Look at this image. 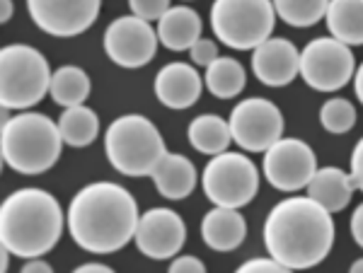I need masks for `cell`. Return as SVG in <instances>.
<instances>
[{
  "label": "cell",
  "instance_id": "obj_12",
  "mask_svg": "<svg viewBox=\"0 0 363 273\" xmlns=\"http://www.w3.org/2000/svg\"><path fill=\"white\" fill-rule=\"evenodd\" d=\"M157 29L136 15L116 17L104 29V51L109 61L121 68H140L153 61L157 51Z\"/></svg>",
  "mask_w": 363,
  "mask_h": 273
},
{
  "label": "cell",
  "instance_id": "obj_13",
  "mask_svg": "<svg viewBox=\"0 0 363 273\" xmlns=\"http://www.w3.org/2000/svg\"><path fill=\"white\" fill-rule=\"evenodd\" d=\"M102 0H27V13L51 37H78L95 25Z\"/></svg>",
  "mask_w": 363,
  "mask_h": 273
},
{
  "label": "cell",
  "instance_id": "obj_31",
  "mask_svg": "<svg viewBox=\"0 0 363 273\" xmlns=\"http://www.w3.org/2000/svg\"><path fill=\"white\" fill-rule=\"evenodd\" d=\"M169 273H203L206 271V266H203L201 259L196 257H177L169 264Z\"/></svg>",
  "mask_w": 363,
  "mask_h": 273
},
{
  "label": "cell",
  "instance_id": "obj_2",
  "mask_svg": "<svg viewBox=\"0 0 363 273\" xmlns=\"http://www.w3.org/2000/svg\"><path fill=\"white\" fill-rule=\"evenodd\" d=\"M264 245L286 269H313L327 259L335 245V220L310 196H291L269 211Z\"/></svg>",
  "mask_w": 363,
  "mask_h": 273
},
{
  "label": "cell",
  "instance_id": "obj_7",
  "mask_svg": "<svg viewBox=\"0 0 363 273\" xmlns=\"http://www.w3.org/2000/svg\"><path fill=\"white\" fill-rule=\"evenodd\" d=\"M277 25L272 0H213L211 29L216 39L235 51L257 49L267 42Z\"/></svg>",
  "mask_w": 363,
  "mask_h": 273
},
{
  "label": "cell",
  "instance_id": "obj_14",
  "mask_svg": "<svg viewBox=\"0 0 363 273\" xmlns=\"http://www.w3.org/2000/svg\"><path fill=\"white\" fill-rule=\"evenodd\" d=\"M136 247L140 254L150 259H172L182 252L186 240V228L179 213L169 208H150L148 213L138 218L136 228Z\"/></svg>",
  "mask_w": 363,
  "mask_h": 273
},
{
  "label": "cell",
  "instance_id": "obj_35",
  "mask_svg": "<svg viewBox=\"0 0 363 273\" xmlns=\"http://www.w3.org/2000/svg\"><path fill=\"white\" fill-rule=\"evenodd\" d=\"M109 271H114L112 266L97 264V261H90V264H80L78 269H75V273H109Z\"/></svg>",
  "mask_w": 363,
  "mask_h": 273
},
{
  "label": "cell",
  "instance_id": "obj_25",
  "mask_svg": "<svg viewBox=\"0 0 363 273\" xmlns=\"http://www.w3.org/2000/svg\"><path fill=\"white\" fill-rule=\"evenodd\" d=\"M92 83L87 78V73L78 66H63L51 75V87L49 95L54 97L56 104L61 107H75L83 104L90 97Z\"/></svg>",
  "mask_w": 363,
  "mask_h": 273
},
{
  "label": "cell",
  "instance_id": "obj_16",
  "mask_svg": "<svg viewBox=\"0 0 363 273\" xmlns=\"http://www.w3.org/2000/svg\"><path fill=\"white\" fill-rule=\"evenodd\" d=\"M153 90L160 104L179 112V109H189L199 102L203 83L201 75L196 73V68H191L189 63L174 61L157 71Z\"/></svg>",
  "mask_w": 363,
  "mask_h": 273
},
{
  "label": "cell",
  "instance_id": "obj_21",
  "mask_svg": "<svg viewBox=\"0 0 363 273\" xmlns=\"http://www.w3.org/2000/svg\"><path fill=\"white\" fill-rule=\"evenodd\" d=\"M327 29L339 42L363 46V0H330Z\"/></svg>",
  "mask_w": 363,
  "mask_h": 273
},
{
  "label": "cell",
  "instance_id": "obj_33",
  "mask_svg": "<svg viewBox=\"0 0 363 273\" xmlns=\"http://www.w3.org/2000/svg\"><path fill=\"white\" fill-rule=\"evenodd\" d=\"M351 235H354V242L363 249V203L356 206L354 216H351Z\"/></svg>",
  "mask_w": 363,
  "mask_h": 273
},
{
  "label": "cell",
  "instance_id": "obj_27",
  "mask_svg": "<svg viewBox=\"0 0 363 273\" xmlns=\"http://www.w3.org/2000/svg\"><path fill=\"white\" fill-rule=\"evenodd\" d=\"M320 124L325 131L335 133V136H342V133H349L356 124V109L354 104L344 97H332L320 107Z\"/></svg>",
  "mask_w": 363,
  "mask_h": 273
},
{
  "label": "cell",
  "instance_id": "obj_28",
  "mask_svg": "<svg viewBox=\"0 0 363 273\" xmlns=\"http://www.w3.org/2000/svg\"><path fill=\"white\" fill-rule=\"evenodd\" d=\"M128 5H131V15L140 17V20H148V22L160 20V17L172 8L169 0H128Z\"/></svg>",
  "mask_w": 363,
  "mask_h": 273
},
{
  "label": "cell",
  "instance_id": "obj_19",
  "mask_svg": "<svg viewBox=\"0 0 363 273\" xmlns=\"http://www.w3.org/2000/svg\"><path fill=\"white\" fill-rule=\"evenodd\" d=\"M201 17L189 5H174L157 20V39L169 51H189L201 39Z\"/></svg>",
  "mask_w": 363,
  "mask_h": 273
},
{
  "label": "cell",
  "instance_id": "obj_4",
  "mask_svg": "<svg viewBox=\"0 0 363 273\" xmlns=\"http://www.w3.org/2000/svg\"><path fill=\"white\" fill-rule=\"evenodd\" d=\"M63 136L58 124L46 114L25 112L3 121L0 153L3 162L25 177L49 172L61 158Z\"/></svg>",
  "mask_w": 363,
  "mask_h": 273
},
{
  "label": "cell",
  "instance_id": "obj_6",
  "mask_svg": "<svg viewBox=\"0 0 363 273\" xmlns=\"http://www.w3.org/2000/svg\"><path fill=\"white\" fill-rule=\"evenodd\" d=\"M51 87L49 61L27 44H8L0 51V102L3 109H29Z\"/></svg>",
  "mask_w": 363,
  "mask_h": 273
},
{
  "label": "cell",
  "instance_id": "obj_26",
  "mask_svg": "<svg viewBox=\"0 0 363 273\" xmlns=\"http://www.w3.org/2000/svg\"><path fill=\"white\" fill-rule=\"evenodd\" d=\"M277 17L291 27H313L325 20L330 0H272Z\"/></svg>",
  "mask_w": 363,
  "mask_h": 273
},
{
  "label": "cell",
  "instance_id": "obj_36",
  "mask_svg": "<svg viewBox=\"0 0 363 273\" xmlns=\"http://www.w3.org/2000/svg\"><path fill=\"white\" fill-rule=\"evenodd\" d=\"M354 92H356V97H359V102L363 104V63L354 73Z\"/></svg>",
  "mask_w": 363,
  "mask_h": 273
},
{
  "label": "cell",
  "instance_id": "obj_23",
  "mask_svg": "<svg viewBox=\"0 0 363 273\" xmlns=\"http://www.w3.org/2000/svg\"><path fill=\"white\" fill-rule=\"evenodd\" d=\"M247 83V73L245 66L235 58L218 56L211 66H206V75H203V85L208 87V92L218 100H233L245 90Z\"/></svg>",
  "mask_w": 363,
  "mask_h": 273
},
{
  "label": "cell",
  "instance_id": "obj_38",
  "mask_svg": "<svg viewBox=\"0 0 363 273\" xmlns=\"http://www.w3.org/2000/svg\"><path fill=\"white\" fill-rule=\"evenodd\" d=\"M351 273H363V257L361 259H356L354 264H351V269H349Z\"/></svg>",
  "mask_w": 363,
  "mask_h": 273
},
{
  "label": "cell",
  "instance_id": "obj_32",
  "mask_svg": "<svg viewBox=\"0 0 363 273\" xmlns=\"http://www.w3.org/2000/svg\"><path fill=\"white\" fill-rule=\"evenodd\" d=\"M351 179H354L356 189L363 191V138L356 143L354 153H351Z\"/></svg>",
  "mask_w": 363,
  "mask_h": 273
},
{
  "label": "cell",
  "instance_id": "obj_29",
  "mask_svg": "<svg viewBox=\"0 0 363 273\" xmlns=\"http://www.w3.org/2000/svg\"><path fill=\"white\" fill-rule=\"evenodd\" d=\"M240 273H284V271H291L286 269L281 261H277L269 254V257H257V259H250L245 264H240Z\"/></svg>",
  "mask_w": 363,
  "mask_h": 273
},
{
  "label": "cell",
  "instance_id": "obj_1",
  "mask_svg": "<svg viewBox=\"0 0 363 273\" xmlns=\"http://www.w3.org/2000/svg\"><path fill=\"white\" fill-rule=\"evenodd\" d=\"M138 203L121 184L95 182L73 196L66 213L70 237L92 254H114L124 249L138 228Z\"/></svg>",
  "mask_w": 363,
  "mask_h": 273
},
{
  "label": "cell",
  "instance_id": "obj_11",
  "mask_svg": "<svg viewBox=\"0 0 363 273\" xmlns=\"http://www.w3.org/2000/svg\"><path fill=\"white\" fill-rule=\"evenodd\" d=\"M262 170L274 189L294 194V191L308 189L310 179L318 172V158L306 141L281 136L264 153Z\"/></svg>",
  "mask_w": 363,
  "mask_h": 273
},
{
  "label": "cell",
  "instance_id": "obj_10",
  "mask_svg": "<svg viewBox=\"0 0 363 273\" xmlns=\"http://www.w3.org/2000/svg\"><path fill=\"white\" fill-rule=\"evenodd\" d=\"M233 141L247 153H267L284 136V114L272 100L247 97L228 116Z\"/></svg>",
  "mask_w": 363,
  "mask_h": 273
},
{
  "label": "cell",
  "instance_id": "obj_39",
  "mask_svg": "<svg viewBox=\"0 0 363 273\" xmlns=\"http://www.w3.org/2000/svg\"><path fill=\"white\" fill-rule=\"evenodd\" d=\"M10 254H13V252L3 247V261H0V269H3V271H8V257H10Z\"/></svg>",
  "mask_w": 363,
  "mask_h": 273
},
{
  "label": "cell",
  "instance_id": "obj_24",
  "mask_svg": "<svg viewBox=\"0 0 363 273\" xmlns=\"http://www.w3.org/2000/svg\"><path fill=\"white\" fill-rule=\"evenodd\" d=\"M58 129H61L63 143H68L70 148H85L97 138L99 116L85 104L66 107V112L58 119Z\"/></svg>",
  "mask_w": 363,
  "mask_h": 273
},
{
  "label": "cell",
  "instance_id": "obj_15",
  "mask_svg": "<svg viewBox=\"0 0 363 273\" xmlns=\"http://www.w3.org/2000/svg\"><path fill=\"white\" fill-rule=\"evenodd\" d=\"M252 71L267 87H284L301 75V51L289 39H267L252 49Z\"/></svg>",
  "mask_w": 363,
  "mask_h": 273
},
{
  "label": "cell",
  "instance_id": "obj_18",
  "mask_svg": "<svg viewBox=\"0 0 363 273\" xmlns=\"http://www.w3.org/2000/svg\"><path fill=\"white\" fill-rule=\"evenodd\" d=\"M153 182L155 189L162 199L169 201H182L196 189V167L186 155L179 153H165L162 160L155 165L153 170Z\"/></svg>",
  "mask_w": 363,
  "mask_h": 273
},
{
  "label": "cell",
  "instance_id": "obj_30",
  "mask_svg": "<svg viewBox=\"0 0 363 273\" xmlns=\"http://www.w3.org/2000/svg\"><path fill=\"white\" fill-rule=\"evenodd\" d=\"M189 56L196 66L206 68L218 58V46H216V42H211V39H199V42H194V46L189 49Z\"/></svg>",
  "mask_w": 363,
  "mask_h": 273
},
{
  "label": "cell",
  "instance_id": "obj_37",
  "mask_svg": "<svg viewBox=\"0 0 363 273\" xmlns=\"http://www.w3.org/2000/svg\"><path fill=\"white\" fill-rule=\"evenodd\" d=\"M0 5H3V10H0V22H10V17H13V0H0Z\"/></svg>",
  "mask_w": 363,
  "mask_h": 273
},
{
  "label": "cell",
  "instance_id": "obj_34",
  "mask_svg": "<svg viewBox=\"0 0 363 273\" xmlns=\"http://www.w3.org/2000/svg\"><path fill=\"white\" fill-rule=\"evenodd\" d=\"M49 271H54V266L49 261H44L42 257L27 259L25 266H22V273H49Z\"/></svg>",
  "mask_w": 363,
  "mask_h": 273
},
{
  "label": "cell",
  "instance_id": "obj_3",
  "mask_svg": "<svg viewBox=\"0 0 363 273\" xmlns=\"http://www.w3.org/2000/svg\"><path fill=\"white\" fill-rule=\"evenodd\" d=\"M63 223L54 194L44 189L13 191L0 206V242L20 259L44 257L61 240Z\"/></svg>",
  "mask_w": 363,
  "mask_h": 273
},
{
  "label": "cell",
  "instance_id": "obj_9",
  "mask_svg": "<svg viewBox=\"0 0 363 273\" xmlns=\"http://www.w3.org/2000/svg\"><path fill=\"white\" fill-rule=\"evenodd\" d=\"M356 61L351 46L335 37H318L301 51V78L318 92H337L354 80Z\"/></svg>",
  "mask_w": 363,
  "mask_h": 273
},
{
  "label": "cell",
  "instance_id": "obj_22",
  "mask_svg": "<svg viewBox=\"0 0 363 273\" xmlns=\"http://www.w3.org/2000/svg\"><path fill=\"white\" fill-rule=\"evenodd\" d=\"M186 136H189L191 148L203 155L225 153L228 145L233 141L230 126H228V121L218 114L196 116V119L189 124V129H186Z\"/></svg>",
  "mask_w": 363,
  "mask_h": 273
},
{
  "label": "cell",
  "instance_id": "obj_8",
  "mask_svg": "<svg viewBox=\"0 0 363 273\" xmlns=\"http://www.w3.org/2000/svg\"><path fill=\"white\" fill-rule=\"evenodd\" d=\"M201 187L213 206L242 208L259 191V172L247 155L225 150L213 155L203 167Z\"/></svg>",
  "mask_w": 363,
  "mask_h": 273
},
{
  "label": "cell",
  "instance_id": "obj_5",
  "mask_svg": "<svg viewBox=\"0 0 363 273\" xmlns=\"http://www.w3.org/2000/svg\"><path fill=\"white\" fill-rule=\"evenodd\" d=\"M104 153L109 165L124 177H150L167 150L148 116L124 114L114 119L104 133Z\"/></svg>",
  "mask_w": 363,
  "mask_h": 273
},
{
  "label": "cell",
  "instance_id": "obj_17",
  "mask_svg": "<svg viewBox=\"0 0 363 273\" xmlns=\"http://www.w3.org/2000/svg\"><path fill=\"white\" fill-rule=\"evenodd\" d=\"M247 237V220L240 208L216 206L201 220V240L213 252H233Z\"/></svg>",
  "mask_w": 363,
  "mask_h": 273
},
{
  "label": "cell",
  "instance_id": "obj_20",
  "mask_svg": "<svg viewBox=\"0 0 363 273\" xmlns=\"http://www.w3.org/2000/svg\"><path fill=\"white\" fill-rule=\"evenodd\" d=\"M354 179L339 167H322L315 172V177L308 184V196L315 199L320 206H325L330 213H339L351 203L354 196Z\"/></svg>",
  "mask_w": 363,
  "mask_h": 273
}]
</instances>
